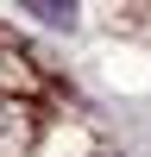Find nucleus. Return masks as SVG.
Wrapping results in <instances>:
<instances>
[{
  "label": "nucleus",
  "instance_id": "f257e3e1",
  "mask_svg": "<svg viewBox=\"0 0 151 157\" xmlns=\"http://www.w3.org/2000/svg\"><path fill=\"white\" fill-rule=\"evenodd\" d=\"M19 6H25V13H38L44 25H63V32L76 25V0H19Z\"/></svg>",
  "mask_w": 151,
  "mask_h": 157
}]
</instances>
